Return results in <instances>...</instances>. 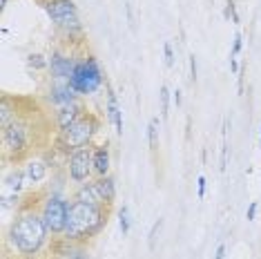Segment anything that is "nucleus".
Wrapping results in <instances>:
<instances>
[{
	"instance_id": "obj_1",
	"label": "nucleus",
	"mask_w": 261,
	"mask_h": 259,
	"mask_svg": "<svg viewBox=\"0 0 261 259\" xmlns=\"http://www.w3.org/2000/svg\"><path fill=\"white\" fill-rule=\"evenodd\" d=\"M47 235L49 230H47L43 217L32 210L18 215L9 228V241L20 255H36L45 246Z\"/></svg>"
},
{
	"instance_id": "obj_2",
	"label": "nucleus",
	"mask_w": 261,
	"mask_h": 259,
	"mask_svg": "<svg viewBox=\"0 0 261 259\" xmlns=\"http://www.w3.org/2000/svg\"><path fill=\"white\" fill-rule=\"evenodd\" d=\"M108 221V213L103 205H90L83 201H72L67 217V228H65V239L67 241H85L94 237Z\"/></svg>"
},
{
	"instance_id": "obj_3",
	"label": "nucleus",
	"mask_w": 261,
	"mask_h": 259,
	"mask_svg": "<svg viewBox=\"0 0 261 259\" xmlns=\"http://www.w3.org/2000/svg\"><path fill=\"white\" fill-rule=\"evenodd\" d=\"M98 130V121L94 114H81L69 127L61 130V145L67 152H76L81 148H87L90 145L92 137Z\"/></svg>"
},
{
	"instance_id": "obj_4",
	"label": "nucleus",
	"mask_w": 261,
	"mask_h": 259,
	"mask_svg": "<svg viewBox=\"0 0 261 259\" xmlns=\"http://www.w3.org/2000/svg\"><path fill=\"white\" fill-rule=\"evenodd\" d=\"M69 85L76 94H94L103 85V72L94 56H87L85 61L76 63L74 74L69 76Z\"/></svg>"
},
{
	"instance_id": "obj_5",
	"label": "nucleus",
	"mask_w": 261,
	"mask_h": 259,
	"mask_svg": "<svg viewBox=\"0 0 261 259\" xmlns=\"http://www.w3.org/2000/svg\"><path fill=\"white\" fill-rule=\"evenodd\" d=\"M45 11L49 16V20L65 34H79L81 32V18L76 11L74 0H47Z\"/></svg>"
},
{
	"instance_id": "obj_6",
	"label": "nucleus",
	"mask_w": 261,
	"mask_h": 259,
	"mask_svg": "<svg viewBox=\"0 0 261 259\" xmlns=\"http://www.w3.org/2000/svg\"><path fill=\"white\" fill-rule=\"evenodd\" d=\"M69 203L67 199L63 197H49L43 205V217L47 230L51 235H65V228H67V217H69Z\"/></svg>"
},
{
	"instance_id": "obj_7",
	"label": "nucleus",
	"mask_w": 261,
	"mask_h": 259,
	"mask_svg": "<svg viewBox=\"0 0 261 259\" xmlns=\"http://www.w3.org/2000/svg\"><path fill=\"white\" fill-rule=\"evenodd\" d=\"M94 150L90 148H81L69 154V161H67V170H69V179L74 184H85L87 179L94 174Z\"/></svg>"
},
{
	"instance_id": "obj_8",
	"label": "nucleus",
	"mask_w": 261,
	"mask_h": 259,
	"mask_svg": "<svg viewBox=\"0 0 261 259\" xmlns=\"http://www.w3.org/2000/svg\"><path fill=\"white\" fill-rule=\"evenodd\" d=\"M27 143H29L27 123L16 119L14 123H9L7 127H3V145L7 152H11V154H20V152H25Z\"/></svg>"
},
{
	"instance_id": "obj_9",
	"label": "nucleus",
	"mask_w": 261,
	"mask_h": 259,
	"mask_svg": "<svg viewBox=\"0 0 261 259\" xmlns=\"http://www.w3.org/2000/svg\"><path fill=\"white\" fill-rule=\"evenodd\" d=\"M25 172L22 170H9L3 179V208H9V203L18 201V194L25 186Z\"/></svg>"
},
{
	"instance_id": "obj_10",
	"label": "nucleus",
	"mask_w": 261,
	"mask_h": 259,
	"mask_svg": "<svg viewBox=\"0 0 261 259\" xmlns=\"http://www.w3.org/2000/svg\"><path fill=\"white\" fill-rule=\"evenodd\" d=\"M47 61H49L51 76H54L56 81H69V76L74 74L76 63H74L72 56H65V54H61V51H54Z\"/></svg>"
},
{
	"instance_id": "obj_11",
	"label": "nucleus",
	"mask_w": 261,
	"mask_h": 259,
	"mask_svg": "<svg viewBox=\"0 0 261 259\" xmlns=\"http://www.w3.org/2000/svg\"><path fill=\"white\" fill-rule=\"evenodd\" d=\"M74 201H83V203H90V205H108L103 199V194L98 190V184H81V188L74 194Z\"/></svg>"
},
{
	"instance_id": "obj_12",
	"label": "nucleus",
	"mask_w": 261,
	"mask_h": 259,
	"mask_svg": "<svg viewBox=\"0 0 261 259\" xmlns=\"http://www.w3.org/2000/svg\"><path fill=\"white\" fill-rule=\"evenodd\" d=\"M76 92L72 90L69 81H54V85L49 87V101L56 105H65V103H74L76 101Z\"/></svg>"
},
{
	"instance_id": "obj_13",
	"label": "nucleus",
	"mask_w": 261,
	"mask_h": 259,
	"mask_svg": "<svg viewBox=\"0 0 261 259\" xmlns=\"http://www.w3.org/2000/svg\"><path fill=\"white\" fill-rule=\"evenodd\" d=\"M81 116V105L79 103H65V105H58L56 110V125H58V132L65 127H69L72 123Z\"/></svg>"
},
{
	"instance_id": "obj_14",
	"label": "nucleus",
	"mask_w": 261,
	"mask_h": 259,
	"mask_svg": "<svg viewBox=\"0 0 261 259\" xmlns=\"http://www.w3.org/2000/svg\"><path fill=\"white\" fill-rule=\"evenodd\" d=\"M108 119L112 121V125H114V132L123 134V112L118 108V98L112 87L108 90Z\"/></svg>"
},
{
	"instance_id": "obj_15",
	"label": "nucleus",
	"mask_w": 261,
	"mask_h": 259,
	"mask_svg": "<svg viewBox=\"0 0 261 259\" xmlns=\"http://www.w3.org/2000/svg\"><path fill=\"white\" fill-rule=\"evenodd\" d=\"M22 172H25V181L27 184H40V181L47 176V163L40 161V159H32V161H27V166L22 168Z\"/></svg>"
},
{
	"instance_id": "obj_16",
	"label": "nucleus",
	"mask_w": 261,
	"mask_h": 259,
	"mask_svg": "<svg viewBox=\"0 0 261 259\" xmlns=\"http://www.w3.org/2000/svg\"><path fill=\"white\" fill-rule=\"evenodd\" d=\"M94 174L96 176H105L110 174V166H112V159H110V150L108 145H98L96 150H94Z\"/></svg>"
},
{
	"instance_id": "obj_17",
	"label": "nucleus",
	"mask_w": 261,
	"mask_h": 259,
	"mask_svg": "<svg viewBox=\"0 0 261 259\" xmlns=\"http://www.w3.org/2000/svg\"><path fill=\"white\" fill-rule=\"evenodd\" d=\"M96 184H98V190H100V194H103L105 203L110 205L112 201H114V197H116V184H114V179H112L110 174H105V176H98Z\"/></svg>"
},
{
	"instance_id": "obj_18",
	"label": "nucleus",
	"mask_w": 261,
	"mask_h": 259,
	"mask_svg": "<svg viewBox=\"0 0 261 259\" xmlns=\"http://www.w3.org/2000/svg\"><path fill=\"white\" fill-rule=\"evenodd\" d=\"M16 119H18V114H16V105H11L9 96H3V105H0V125L7 127L9 123H14Z\"/></svg>"
},
{
	"instance_id": "obj_19",
	"label": "nucleus",
	"mask_w": 261,
	"mask_h": 259,
	"mask_svg": "<svg viewBox=\"0 0 261 259\" xmlns=\"http://www.w3.org/2000/svg\"><path fill=\"white\" fill-rule=\"evenodd\" d=\"M159 130H161V121L154 116V119H150V125H147V143H150V150H156V145H159Z\"/></svg>"
},
{
	"instance_id": "obj_20",
	"label": "nucleus",
	"mask_w": 261,
	"mask_h": 259,
	"mask_svg": "<svg viewBox=\"0 0 261 259\" xmlns=\"http://www.w3.org/2000/svg\"><path fill=\"white\" fill-rule=\"evenodd\" d=\"M118 228H121L123 237H127V235H129V228H132V217H129V208H127V205H123V208L118 210Z\"/></svg>"
},
{
	"instance_id": "obj_21",
	"label": "nucleus",
	"mask_w": 261,
	"mask_h": 259,
	"mask_svg": "<svg viewBox=\"0 0 261 259\" xmlns=\"http://www.w3.org/2000/svg\"><path fill=\"white\" fill-rule=\"evenodd\" d=\"M161 228H163V217H159V219L154 221L150 235H147V248L150 250L156 248V239H159V235H161Z\"/></svg>"
},
{
	"instance_id": "obj_22",
	"label": "nucleus",
	"mask_w": 261,
	"mask_h": 259,
	"mask_svg": "<svg viewBox=\"0 0 261 259\" xmlns=\"http://www.w3.org/2000/svg\"><path fill=\"white\" fill-rule=\"evenodd\" d=\"M159 98H161V114H163V119L170 114V90L168 87H161V94H159Z\"/></svg>"
},
{
	"instance_id": "obj_23",
	"label": "nucleus",
	"mask_w": 261,
	"mask_h": 259,
	"mask_svg": "<svg viewBox=\"0 0 261 259\" xmlns=\"http://www.w3.org/2000/svg\"><path fill=\"white\" fill-rule=\"evenodd\" d=\"M29 65H32V67L43 69V67H49V61H45L40 54H29Z\"/></svg>"
},
{
	"instance_id": "obj_24",
	"label": "nucleus",
	"mask_w": 261,
	"mask_h": 259,
	"mask_svg": "<svg viewBox=\"0 0 261 259\" xmlns=\"http://www.w3.org/2000/svg\"><path fill=\"white\" fill-rule=\"evenodd\" d=\"M163 54H165V65L172 67V65H174V51H172V43L163 45Z\"/></svg>"
},
{
	"instance_id": "obj_25",
	"label": "nucleus",
	"mask_w": 261,
	"mask_h": 259,
	"mask_svg": "<svg viewBox=\"0 0 261 259\" xmlns=\"http://www.w3.org/2000/svg\"><path fill=\"white\" fill-rule=\"evenodd\" d=\"M241 45H243V36H241V32H237L234 34V45H232V54L230 56H239V51H241Z\"/></svg>"
},
{
	"instance_id": "obj_26",
	"label": "nucleus",
	"mask_w": 261,
	"mask_h": 259,
	"mask_svg": "<svg viewBox=\"0 0 261 259\" xmlns=\"http://www.w3.org/2000/svg\"><path fill=\"white\" fill-rule=\"evenodd\" d=\"M225 16H232V20L239 22V16H237V9H234V3H232V0H228V9H225Z\"/></svg>"
},
{
	"instance_id": "obj_27",
	"label": "nucleus",
	"mask_w": 261,
	"mask_h": 259,
	"mask_svg": "<svg viewBox=\"0 0 261 259\" xmlns=\"http://www.w3.org/2000/svg\"><path fill=\"white\" fill-rule=\"evenodd\" d=\"M246 217H248V221H254V217H257V201H252L250 205H248Z\"/></svg>"
},
{
	"instance_id": "obj_28",
	"label": "nucleus",
	"mask_w": 261,
	"mask_h": 259,
	"mask_svg": "<svg viewBox=\"0 0 261 259\" xmlns=\"http://www.w3.org/2000/svg\"><path fill=\"white\" fill-rule=\"evenodd\" d=\"M190 79L197 81V58L190 56Z\"/></svg>"
},
{
	"instance_id": "obj_29",
	"label": "nucleus",
	"mask_w": 261,
	"mask_h": 259,
	"mask_svg": "<svg viewBox=\"0 0 261 259\" xmlns=\"http://www.w3.org/2000/svg\"><path fill=\"white\" fill-rule=\"evenodd\" d=\"M205 184H207L205 176H199V179H197V186H199V199H203V197H205Z\"/></svg>"
},
{
	"instance_id": "obj_30",
	"label": "nucleus",
	"mask_w": 261,
	"mask_h": 259,
	"mask_svg": "<svg viewBox=\"0 0 261 259\" xmlns=\"http://www.w3.org/2000/svg\"><path fill=\"white\" fill-rule=\"evenodd\" d=\"M225 257V244H219V248H217V255L215 259H223Z\"/></svg>"
},
{
	"instance_id": "obj_31",
	"label": "nucleus",
	"mask_w": 261,
	"mask_h": 259,
	"mask_svg": "<svg viewBox=\"0 0 261 259\" xmlns=\"http://www.w3.org/2000/svg\"><path fill=\"white\" fill-rule=\"evenodd\" d=\"M174 103H176V105H181V90H176V92H174Z\"/></svg>"
},
{
	"instance_id": "obj_32",
	"label": "nucleus",
	"mask_w": 261,
	"mask_h": 259,
	"mask_svg": "<svg viewBox=\"0 0 261 259\" xmlns=\"http://www.w3.org/2000/svg\"><path fill=\"white\" fill-rule=\"evenodd\" d=\"M7 3H9V0H0V9H5V7H7Z\"/></svg>"
},
{
	"instance_id": "obj_33",
	"label": "nucleus",
	"mask_w": 261,
	"mask_h": 259,
	"mask_svg": "<svg viewBox=\"0 0 261 259\" xmlns=\"http://www.w3.org/2000/svg\"><path fill=\"white\" fill-rule=\"evenodd\" d=\"M259 143H261V132H259Z\"/></svg>"
}]
</instances>
